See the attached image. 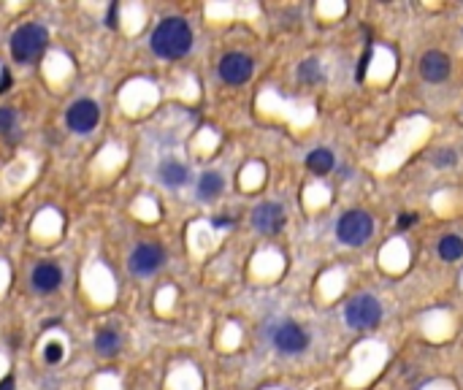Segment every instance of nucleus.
Masks as SVG:
<instances>
[{"mask_svg":"<svg viewBox=\"0 0 463 390\" xmlns=\"http://www.w3.org/2000/svg\"><path fill=\"white\" fill-rule=\"evenodd\" d=\"M0 390H14V377H6V380L0 382Z\"/></svg>","mask_w":463,"mask_h":390,"instance_id":"25","label":"nucleus"},{"mask_svg":"<svg viewBox=\"0 0 463 390\" xmlns=\"http://www.w3.org/2000/svg\"><path fill=\"white\" fill-rule=\"evenodd\" d=\"M17 125V111L11 106H3L0 109V133H11Z\"/></svg>","mask_w":463,"mask_h":390,"instance_id":"17","label":"nucleus"},{"mask_svg":"<svg viewBox=\"0 0 463 390\" xmlns=\"http://www.w3.org/2000/svg\"><path fill=\"white\" fill-rule=\"evenodd\" d=\"M252 68H255L252 57L242 55V52H228L219 60V76L228 84H244L249 76H252Z\"/></svg>","mask_w":463,"mask_h":390,"instance_id":"7","label":"nucleus"},{"mask_svg":"<svg viewBox=\"0 0 463 390\" xmlns=\"http://www.w3.org/2000/svg\"><path fill=\"white\" fill-rule=\"evenodd\" d=\"M439 258L447 260V263H453V260H461L463 255V239L461 236H455V233H447V236H442L439 239Z\"/></svg>","mask_w":463,"mask_h":390,"instance_id":"15","label":"nucleus"},{"mask_svg":"<svg viewBox=\"0 0 463 390\" xmlns=\"http://www.w3.org/2000/svg\"><path fill=\"white\" fill-rule=\"evenodd\" d=\"M11 87V76H8V71H0V93H6Z\"/></svg>","mask_w":463,"mask_h":390,"instance_id":"21","label":"nucleus"},{"mask_svg":"<svg viewBox=\"0 0 463 390\" xmlns=\"http://www.w3.org/2000/svg\"><path fill=\"white\" fill-rule=\"evenodd\" d=\"M271 342H274V347H277L282 355H301L309 347V333L298 323L284 320V323H279L274 328Z\"/></svg>","mask_w":463,"mask_h":390,"instance_id":"5","label":"nucleus"},{"mask_svg":"<svg viewBox=\"0 0 463 390\" xmlns=\"http://www.w3.org/2000/svg\"><path fill=\"white\" fill-rule=\"evenodd\" d=\"M114 17H117V6H111V14L106 17V25H111V28H114V25H117V19H114Z\"/></svg>","mask_w":463,"mask_h":390,"instance_id":"23","label":"nucleus"},{"mask_svg":"<svg viewBox=\"0 0 463 390\" xmlns=\"http://www.w3.org/2000/svg\"><path fill=\"white\" fill-rule=\"evenodd\" d=\"M44 44H46V30L41 25H35V22L22 25L11 35V55L17 63H30L41 55Z\"/></svg>","mask_w":463,"mask_h":390,"instance_id":"3","label":"nucleus"},{"mask_svg":"<svg viewBox=\"0 0 463 390\" xmlns=\"http://www.w3.org/2000/svg\"><path fill=\"white\" fill-rule=\"evenodd\" d=\"M98 120H100V111H98L95 100L82 98L68 109V128L73 133H90V130H95Z\"/></svg>","mask_w":463,"mask_h":390,"instance_id":"8","label":"nucleus"},{"mask_svg":"<svg viewBox=\"0 0 463 390\" xmlns=\"http://www.w3.org/2000/svg\"><path fill=\"white\" fill-rule=\"evenodd\" d=\"M298 76H301L304 82H317V79H320V63H317V60H307V63H301V68H298Z\"/></svg>","mask_w":463,"mask_h":390,"instance_id":"18","label":"nucleus"},{"mask_svg":"<svg viewBox=\"0 0 463 390\" xmlns=\"http://www.w3.org/2000/svg\"><path fill=\"white\" fill-rule=\"evenodd\" d=\"M252 225L257 228L260 233H279L282 225H284V209L279 203H260L255 212H252Z\"/></svg>","mask_w":463,"mask_h":390,"instance_id":"9","label":"nucleus"},{"mask_svg":"<svg viewBox=\"0 0 463 390\" xmlns=\"http://www.w3.org/2000/svg\"><path fill=\"white\" fill-rule=\"evenodd\" d=\"M95 347H98V353L103 358H111L120 353V333L114 331V328H103L98 336H95Z\"/></svg>","mask_w":463,"mask_h":390,"instance_id":"16","label":"nucleus"},{"mask_svg":"<svg viewBox=\"0 0 463 390\" xmlns=\"http://www.w3.org/2000/svg\"><path fill=\"white\" fill-rule=\"evenodd\" d=\"M379 317H382V306H379V301L369 295V292H361V295H355V298H349V304H347V309H344V320L349 328H358V331H366V328H374V325L379 323Z\"/></svg>","mask_w":463,"mask_h":390,"instance_id":"4","label":"nucleus"},{"mask_svg":"<svg viewBox=\"0 0 463 390\" xmlns=\"http://www.w3.org/2000/svg\"><path fill=\"white\" fill-rule=\"evenodd\" d=\"M212 225L215 228H228L230 225V220H225V217H215V220H212Z\"/></svg>","mask_w":463,"mask_h":390,"instance_id":"24","label":"nucleus"},{"mask_svg":"<svg viewBox=\"0 0 463 390\" xmlns=\"http://www.w3.org/2000/svg\"><path fill=\"white\" fill-rule=\"evenodd\" d=\"M420 76L431 84H439L450 76V57L442 52H426L420 57Z\"/></svg>","mask_w":463,"mask_h":390,"instance_id":"10","label":"nucleus"},{"mask_svg":"<svg viewBox=\"0 0 463 390\" xmlns=\"http://www.w3.org/2000/svg\"><path fill=\"white\" fill-rule=\"evenodd\" d=\"M371 233H374V220H371L369 212H363V209L344 212L339 217V223H336V236H339L341 244H347V247L366 244L371 239Z\"/></svg>","mask_w":463,"mask_h":390,"instance_id":"2","label":"nucleus"},{"mask_svg":"<svg viewBox=\"0 0 463 390\" xmlns=\"http://www.w3.org/2000/svg\"><path fill=\"white\" fill-rule=\"evenodd\" d=\"M157 179L165 187H182V185H187L190 174H187V168L179 160H165L160 162V168H157Z\"/></svg>","mask_w":463,"mask_h":390,"instance_id":"12","label":"nucleus"},{"mask_svg":"<svg viewBox=\"0 0 463 390\" xmlns=\"http://www.w3.org/2000/svg\"><path fill=\"white\" fill-rule=\"evenodd\" d=\"M62 344L60 342H49L46 347H44V358H46V363H60L62 360Z\"/></svg>","mask_w":463,"mask_h":390,"instance_id":"19","label":"nucleus"},{"mask_svg":"<svg viewBox=\"0 0 463 390\" xmlns=\"http://www.w3.org/2000/svg\"><path fill=\"white\" fill-rule=\"evenodd\" d=\"M412 223H415V214H403V217H399V228H409L412 225Z\"/></svg>","mask_w":463,"mask_h":390,"instance_id":"22","label":"nucleus"},{"mask_svg":"<svg viewBox=\"0 0 463 390\" xmlns=\"http://www.w3.org/2000/svg\"><path fill=\"white\" fill-rule=\"evenodd\" d=\"M30 282L38 292H55L62 282L60 266H55V263H38V266L33 268Z\"/></svg>","mask_w":463,"mask_h":390,"instance_id":"11","label":"nucleus"},{"mask_svg":"<svg viewBox=\"0 0 463 390\" xmlns=\"http://www.w3.org/2000/svg\"><path fill=\"white\" fill-rule=\"evenodd\" d=\"M152 52L157 57H165V60H179L185 57L192 46V30L182 17H168L163 19L157 28H154L152 38Z\"/></svg>","mask_w":463,"mask_h":390,"instance_id":"1","label":"nucleus"},{"mask_svg":"<svg viewBox=\"0 0 463 390\" xmlns=\"http://www.w3.org/2000/svg\"><path fill=\"white\" fill-rule=\"evenodd\" d=\"M334 152L331 149H325V147H320V149H314V152H309L307 155V165L309 171H314L317 176H325L331 168H334Z\"/></svg>","mask_w":463,"mask_h":390,"instance_id":"14","label":"nucleus"},{"mask_svg":"<svg viewBox=\"0 0 463 390\" xmlns=\"http://www.w3.org/2000/svg\"><path fill=\"white\" fill-rule=\"evenodd\" d=\"M222 187H225L222 174L219 171H206L198 179V198L201 201H212V198H217V195L222 193Z\"/></svg>","mask_w":463,"mask_h":390,"instance_id":"13","label":"nucleus"},{"mask_svg":"<svg viewBox=\"0 0 463 390\" xmlns=\"http://www.w3.org/2000/svg\"><path fill=\"white\" fill-rule=\"evenodd\" d=\"M453 162H455V152H453V149H439L436 165H453Z\"/></svg>","mask_w":463,"mask_h":390,"instance_id":"20","label":"nucleus"},{"mask_svg":"<svg viewBox=\"0 0 463 390\" xmlns=\"http://www.w3.org/2000/svg\"><path fill=\"white\" fill-rule=\"evenodd\" d=\"M163 263H165V252L157 244H138L130 252V271L138 274V277H149Z\"/></svg>","mask_w":463,"mask_h":390,"instance_id":"6","label":"nucleus"}]
</instances>
